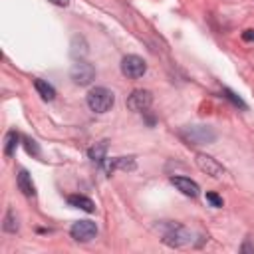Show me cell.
<instances>
[{
    "label": "cell",
    "mask_w": 254,
    "mask_h": 254,
    "mask_svg": "<svg viewBox=\"0 0 254 254\" xmlns=\"http://www.w3.org/2000/svg\"><path fill=\"white\" fill-rule=\"evenodd\" d=\"M189 145H210L216 141V131L210 125H187L179 131Z\"/></svg>",
    "instance_id": "cell-1"
},
{
    "label": "cell",
    "mask_w": 254,
    "mask_h": 254,
    "mask_svg": "<svg viewBox=\"0 0 254 254\" xmlns=\"http://www.w3.org/2000/svg\"><path fill=\"white\" fill-rule=\"evenodd\" d=\"M115 103V95L107 87H93L87 93V105L93 113H107Z\"/></svg>",
    "instance_id": "cell-2"
},
{
    "label": "cell",
    "mask_w": 254,
    "mask_h": 254,
    "mask_svg": "<svg viewBox=\"0 0 254 254\" xmlns=\"http://www.w3.org/2000/svg\"><path fill=\"white\" fill-rule=\"evenodd\" d=\"M190 240H192V234H190L185 226H181V224H177V222H171V224L163 226V242H165L167 246H171V248H181V246L189 244Z\"/></svg>",
    "instance_id": "cell-3"
},
{
    "label": "cell",
    "mask_w": 254,
    "mask_h": 254,
    "mask_svg": "<svg viewBox=\"0 0 254 254\" xmlns=\"http://www.w3.org/2000/svg\"><path fill=\"white\" fill-rule=\"evenodd\" d=\"M69 79L75 85H89L95 79V67L85 60H77L69 69Z\"/></svg>",
    "instance_id": "cell-4"
},
{
    "label": "cell",
    "mask_w": 254,
    "mask_h": 254,
    "mask_svg": "<svg viewBox=\"0 0 254 254\" xmlns=\"http://www.w3.org/2000/svg\"><path fill=\"white\" fill-rule=\"evenodd\" d=\"M145 71H147V64H145L143 58H139V56H135V54H129V56H125V58L121 60V73H123L125 77L137 79V77L145 75Z\"/></svg>",
    "instance_id": "cell-5"
},
{
    "label": "cell",
    "mask_w": 254,
    "mask_h": 254,
    "mask_svg": "<svg viewBox=\"0 0 254 254\" xmlns=\"http://www.w3.org/2000/svg\"><path fill=\"white\" fill-rule=\"evenodd\" d=\"M125 103H127V109L135 113H145L153 103V93L149 89H133Z\"/></svg>",
    "instance_id": "cell-6"
},
{
    "label": "cell",
    "mask_w": 254,
    "mask_h": 254,
    "mask_svg": "<svg viewBox=\"0 0 254 254\" xmlns=\"http://www.w3.org/2000/svg\"><path fill=\"white\" fill-rule=\"evenodd\" d=\"M194 163H196V167H198L202 173H206L208 177H214V179H220V177L226 173V169H224L214 157H210V155H206V153H196V155H194Z\"/></svg>",
    "instance_id": "cell-7"
},
{
    "label": "cell",
    "mask_w": 254,
    "mask_h": 254,
    "mask_svg": "<svg viewBox=\"0 0 254 254\" xmlns=\"http://www.w3.org/2000/svg\"><path fill=\"white\" fill-rule=\"evenodd\" d=\"M69 234L75 242H89L91 238L97 236V224L93 220H77L71 224Z\"/></svg>",
    "instance_id": "cell-8"
},
{
    "label": "cell",
    "mask_w": 254,
    "mask_h": 254,
    "mask_svg": "<svg viewBox=\"0 0 254 254\" xmlns=\"http://www.w3.org/2000/svg\"><path fill=\"white\" fill-rule=\"evenodd\" d=\"M107 175H111L113 171H135L137 169V163H135V157H113V159H107L103 165Z\"/></svg>",
    "instance_id": "cell-9"
},
{
    "label": "cell",
    "mask_w": 254,
    "mask_h": 254,
    "mask_svg": "<svg viewBox=\"0 0 254 254\" xmlns=\"http://www.w3.org/2000/svg\"><path fill=\"white\" fill-rule=\"evenodd\" d=\"M171 185H175L177 187V190H181L183 194H187V196H198L200 194V187L192 181V179H189V177H171Z\"/></svg>",
    "instance_id": "cell-10"
},
{
    "label": "cell",
    "mask_w": 254,
    "mask_h": 254,
    "mask_svg": "<svg viewBox=\"0 0 254 254\" xmlns=\"http://www.w3.org/2000/svg\"><path fill=\"white\" fill-rule=\"evenodd\" d=\"M16 185H18V189L22 190L24 196H28V198L36 196V187H34L32 175H30L26 169H20V171H18V175H16Z\"/></svg>",
    "instance_id": "cell-11"
},
{
    "label": "cell",
    "mask_w": 254,
    "mask_h": 254,
    "mask_svg": "<svg viewBox=\"0 0 254 254\" xmlns=\"http://www.w3.org/2000/svg\"><path fill=\"white\" fill-rule=\"evenodd\" d=\"M87 54H89V44H87V40H85L83 36L75 34V36L71 38V42H69V56L75 58V60H83Z\"/></svg>",
    "instance_id": "cell-12"
},
{
    "label": "cell",
    "mask_w": 254,
    "mask_h": 254,
    "mask_svg": "<svg viewBox=\"0 0 254 254\" xmlns=\"http://www.w3.org/2000/svg\"><path fill=\"white\" fill-rule=\"evenodd\" d=\"M107 147H109V141H99V143H95L93 147H89L87 149V157L95 163V165H103L105 161H107Z\"/></svg>",
    "instance_id": "cell-13"
},
{
    "label": "cell",
    "mask_w": 254,
    "mask_h": 254,
    "mask_svg": "<svg viewBox=\"0 0 254 254\" xmlns=\"http://www.w3.org/2000/svg\"><path fill=\"white\" fill-rule=\"evenodd\" d=\"M67 204L73 208H81L85 212H95V202L83 194H69L67 196Z\"/></svg>",
    "instance_id": "cell-14"
},
{
    "label": "cell",
    "mask_w": 254,
    "mask_h": 254,
    "mask_svg": "<svg viewBox=\"0 0 254 254\" xmlns=\"http://www.w3.org/2000/svg\"><path fill=\"white\" fill-rule=\"evenodd\" d=\"M34 87H36L38 95H40L44 101H52V99L56 97V89H54L46 79H42V77H36V79H34Z\"/></svg>",
    "instance_id": "cell-15"
},
{
    "label": "cell",
    "mask_w": 254,
    "mask_h": 254,
    "mask_svg": "<svg viewBox=\"0 0 254 254\" xmlns=\"http://www.w3.org/2000/svg\"><path fill=\"white\" fill-rule=\"evenodd\" d=\"M18 145H20V135H18L16 131H8V135H6V145H4L6 157H10V155L16 151Z\"/></svg>",
    "instance_id": "cell-16"
},
{
    "label": "cell",
    "mask_w": 254,
    "mask_h": 254,
    "mask_svg": "<svg viewBox=\"0 0 254 254\" xmlns=\"http://www.w3.org/2000/svg\"><path fill=\"white\" fill-rule=\"evenodd\" d=\"M2 228L6 232H16L18 230V218H16V212L12 208H8L6 216H4V222H2Z\"/></svg>",
    "instance_id": "cell-17"
},
{
    "label": "cell",
    "mask_w": 254,
    "mask_h": 254,
    "mask_svg": "<svg viewBox=\"0 0 254 254\" xmlns=\"http://www.w3.org/2000/svg\"><path fill=\"white\" fill-rule=\"evenodd\" d=\"M222 91H224V97H226V99H230V101H232L236 107H240V109H246V103H244V101H242V99H240L236 93H232L230 89H222Z\"/></svg>",
    "instance_id": "cell-18"
},
{
    "label": "cell",
    "mask_w": 254,
    "mask_h": 254,
    "mask_svg": "<svg viewBox=\"0 0 254 254\" xmlns=\"http://www.w3.org/2000/svg\"><path fill=\"white\" fill-rule=\"evenodd\" d=\"M24 147H26V151L30 153V155H40V147H38V143L34 141V139H30V137H24Z\"/></svg>",
    "instance_id": "cell-19"
},
{
    "label": "cell",
    "mask_w": 254,
    "mask_h": 254,
    "mask_svg": "<svg viewBox=\"0 0 254 254\" xmlns=\"http://www.w3.org/2000/svg\"><path fill=\"white\" fill-rule=\"evenodd\" d=\"M206 200H208L214 208H220V206H222V198H220L216 192H206Z\"/></svg>",
    "instance_id": "cell-20"
},
{
    "label": "cell",
    "mask_w": 254,
    "mask_h": 254,
    "mask_svg": "<svg viewBox=\"0 0 254 254\" xmlns=\"http://www.w3.org/2000/svg\"><path fill=\"white\" fill-rule=\"evenodd\" d=\"M242 40L254 42V30H244V32H242Z\"/></svg>",
    "instance_id": "cell-21"
},
{
    "label": "cell",
    "mask_w": 254,
    "mask_h": 254,
    "mask_svg": "<svg viewBox=\"0 0 254 254\" xmlns=\"http://www.w3.org/2000/svg\"><path fill=\"white\" fill-rule=\"evenodd\" d=\"M240 252H244V254H246V252H254V244H252V242H244L242 248H240Z\"/></svg>",
    "instance_id": "cell-22"
},
{
    "label": "cell",
    "mask_w": 254,
    "mask_h": 254,
    "mask_svg": "<svg viewBox=\"0 0 254 254\" xmlns=\"http://www.w3.org/2000/svg\"><path fill=\"white\" fill-rule=\"evenodd\" d=\"M48 2H52V4H56V6H69V0H48Z\"/></svg>",
    "instance_id": "cell-23"
}]
</instances>
